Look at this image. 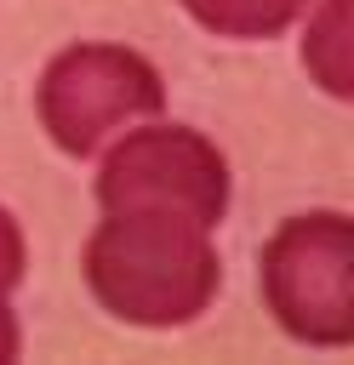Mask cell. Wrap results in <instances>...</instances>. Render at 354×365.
<instances>
[{
	"instance_id": "1",
	"label": "cell",
	"mask_w": 354,
	"mask_h": 365,
	"mask_svg": "<svg viewBox=\"0 0 354 365\" xmlns=\"http://www.w3.org/2000/svg\"><path fill=\"white\" fill-rule=\"evenodd\" d=\"M80 268L91 297L114 319L143 331H171L200 319L223 285V257L211 245V228L177 211H103Z\"/></svg>"
},
{
	"instance_id": "2",
	"label": "cell",
	"mask_w": 354,
	"mask_h": 365,
	"mask_svg": "<svg viewBox=\"0 0 354 365\" xmlns=\"http://www.w3.org/2000/svg\"><path fill=\"white\" fill-rule=\"evenodd\" d=\"M257 291L274 325L308 348L354 342V222L343 211L285 217L257 257Z\"/></svg>"
},
{
	"instance_id": "3",
	"label": "cell",
	"mask_w": 354,
	"mask_h": 365,
	"mask_svg": "<svg viewBox=\"0 0 354 365\" xmlns=\"http://www.w3.org/2000/svg\"><path fill=\"white\" fill-rule=\"evenodd\" d=\"M34 108L46 137L86 160L103 154L126 125H143L166 108V80L160 68L114 40H80L69 51H57L34 86Z\"/></svg>"
},
{
	"instance_id": "4",
	"label": "cell",
	"mask_w": 354,
	"mask_h": 365,
	"mask_svg": "<svg viewBox=\"0 0 354 365\" xmlns=\"http://www.w3.org/2000/svg\"><path fill=\"white\" fill-rule=\"evenodd\" d=\"M103 211H177L217 228L228 211V160L194 125H143L120 131L97 165Z\"/></svg>"
},
{
	"instance_id": "5",
	"label": "cell",
	"mask_w": 354,
	"mask_h": 365,
	"mask_svg": "<svg viewBox=\"0 0 354 365\" xmlns=\"http://www.w3.org/2000/svg\"><path fill=\"white\" fill-rule=\"evenodd\" d=\"M354 0H308V40H303V68L331 91L354 97Z\"/></svg>"
},
{
	"instance_id": "6",
	"label": "cell",
	"mask_w": 354,
	"mask_h": 365,
	"mask_svg": "<svg viewBox=\"0 0 354 365\" xmlns=\"http://www.w3.org/2000/svg\"><path fill=\"white\" fill-rule=\"evenodd\" d=\"M183 11L223 40H268L285 34L308 11V0H183Z\"/></svg>"
},
{
	"instance_id": "7",
	"label": "cell",
	"mask_w": 354,
	"mask_h": 365,
	"mask_svg": "<svg viewBox=\"0 0 354 365\" xmlns=\"http://www.w3.org/2000/svg\"><path fill=\"white\" fill-rule=\"evenodd\" d=\"M23 262H29V251H23V228H17V217L0 205V291H11V285L23 279Z\"/></svg>"
},
{
	"instance_id": "8",
	"label": "cell",
	"mask_w": 354,
	"mask_h": 365,
	"mask_svg": "<svg viewBox=\"0 0 354 365\" xmlns=\"http://www.w3.org/2000/svg\"><path fill=\"white\" fill-rule=\"evenodd\" d=\"M17 348H23V331H17V314L6 308V291H0V365L17 359Z\"/></svg>"
}]
</instances>
